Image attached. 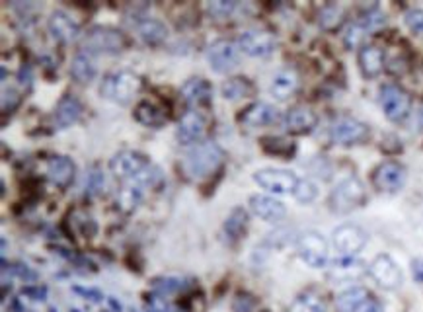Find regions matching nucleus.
I'll list each match as a JSON object with an SVG mask.
<instances>
[{
    "label": "nucleus",
    "instance_id": "f257e3e1",
    "mask_svg": "<svg viewBox=\"0 0 423 312\" xmlns=\"http://www.w3.org/2000/svg\"><path fill=\"white\" fill-rule=\"evenodd\" d=\"M225 162V150L211 140H203L193 148H189L188 155L181 160V168L191 179L209 178L219 170Z\"/></svg>",
    "mask_w": 423,
    "mask_h": 312
},
{
    "label": "nucleus",
    "instance_id": "f03ea898",
    "mask_svg": "<svg viewBox=\"0 0 423 312\" xmlns=\"http://www.w3.org/2000/svg\"><path fill=\"white\" fill-rule=\"evenodd\" d=\"M141 86V78L137 77L135 72H131V70H115V72H110V74L103 77L102 84H100V94L106 100L125 106L139 94Z\"/></svg>",
    "mask_w": 423,
    "mask_h": 312
},
{
    "label": "nucleus",
    "instance_id": "7ed1b4c3",
    "mask_svg": "<svg viewBox=\"0 0 423 312\" xmlns=\"http://www.w3.org/2000/svg\"><path fill=\"white\" fill-rule=\"evenodd\" d=\"M367 201V191L359 178H345L339 182L328 197V205L332 213L336 215H347L351 211L363 207V203Z\"/></svg>",
    "mask_w": 423,
    "mask_h": 312
},
{
    "label": "nucleus",
    "instance_id": "20e7f679",
    "mask_svg": "<svg viewBox=\"0 0 423 312\" xmlns=\"http://www.w3.org/2000/svg\"><path fill=\"white\" fill-rule=\"evenodd\" d=\"M127 47L125 35L115 28L96 26L88 31L82 41V49L88 55H118Z\"/></svg>",
    "mask_w": 423,
    "mask_h": 312
},
{
    "label": "nucleus",
    "instance_id": "39448f33",
    "mask_svg": "<svg viewBox=\"0 0 423 312\" xmlns=\"http://www.w3.org/2000/svg\"><path fill=\"white\" fill-rule=\"evenodd\" d=\"M254 182L261 189H266L269 194L285 195L295 194L298 186V176L291 170H281V168H264L254 174Z\"/></svg>",
    "mask_w": 423,
    "mask_h": 312
},
{
    "label": "nucleus",
    "instance_id": "423d86ee",
    "mask_svg": "<svg viewBox=\"0 0 423 312\" xmlns=\"http://www.w3.org/2000/svg\"><path fill=\"white\" fill-rule=\"evenodd\" d=\"M298 257L312 269H322L328 264V242L320 233H305L300 234L297 240Z\"/></svg>",
    "mask_w": 423,
    "mask_h": 312
},
{
    "label": "nucleus",
    "instance_id": "0eeeda50",
    "mask_svg": "<svg viewBox=\"0 0 423 312\" xmlns=\"http://www.w3.org/2000/svg\"><path fill=\"white\" fill-rule=\"evenodd\" d=\"M150 160L147 155H142L139 150H121L110 160V170L113 176L119 179H137L141 174L149 170Z\"/></svg>",
    "mask_w": 423,
    "mask_h": 312
},
{
    "label": "nucleus",
    "instance_id": "6e6552de",
    "mask_svg": "<svg viewBox=\"0 0 423 312\" xmlns=\"http://www.w3.org/2000/svg\"><path fill=\"white\" fill-rule=\"evenodd\" d=\"M371 135V129L367 125L359 121V119H353V117H339L332 123L329 129V137L336 145L342 147H351V145H359L365 143Z\"/></svg>",
    "mask_w": 423,
    "mask_h": 312
},
{
    "label": "nucleus",
    "instance_id": "1a4fd4ad",
    "mask_svg": "<svg viewBox=\"0 0 423 312\" xmlns=\"http://www.w3.org/2000/svg\"><path fill=\"white\" fill-rule=\"evenodd\" d=\"M240 47L236 45L235 41L228 39H217L213 41L209 49H207V61L211 65V69L219 74H225L228 70L238 67L240 62Z\"/></svg>",
    "mask_w": 423,
    "mask_h": 312
},
{
    "label": "nucleus",
    "instance_id": "9d476101",
    "mask_svg": "<svg viewBox=\"0 0 423 312\" xmlns=\"http://www.w3.org/2000/svg\"><path fill=\"white\" fill-rule=\"evenodd\" d=\"M380 106H383L386 119L402 121V119H406L410 109H412V98L400 86L386 84L380 90Z\"/></svg>",
    "mask_w": 423,
    "mask_h": 312
},
{
    "label": "nucleus",
    "instance_id": "9b49d317",
    "mask_svg": "<svg viewBox=\"0 0 423 312\" xmlns=\"http://www.w3.org/2000/svg\"><path fill=\"white\" fill-rule=\"evenodd\" d=\"M406 168L396 160L378 164L373 172V186L383 194H396L406 184Z\"/></svg>",
    "mask_w": 423,
    "mask_h": 312
},
{
    "label": "nucleus",
    "instance_id": "f8f14e48",
    "mask_svg": "<svg viewBox=\"0 0 423 312\" xmlns=\"http://www.w3.org/2000/svg\"><path fill=\"white\" fill-rule=\"evenodd\" d=\"M368 273L376 281L378 287L388 289V291L398 289L402 285V281H404L402 269L388 254H378L368 265Z\"/></svg>",
    "mask_w": 423,
    "mask_h": 312
},
{
    "label": "nucleus",
    "instance_id": "ddd939ff",
    "mask_svg": "<svg viewBox=\"0 0 423 312\" xmlns=\"http://www.w3.org/2000/svg\"><path fill=\"white\" fill-rule=\"evenodd\" d=\"M332 244L342 256L351 257L365 248L367 233L357 225H342L337 226L334 234H332Z\"/></svg>",
    "mask_w": 423,
    "mask_h": 312
},
{
    "label": "nucleus",
    "instance_id": "4468645a",
    "mask_svg": "<svg viewBox=\"0 0 423 312\" xmlns=\"http://www.w3.org/2000/svg\"><path fill=\"white\" fill-rule=\"evenodd\" d=\"M238 47H240V51L250 57H267L275 51L277 39L273 33L266 30H248L240 33Z\"/></svg>",
    "mask_w": 423,
    "mask_h": 312
},
{
    "label": "nucleus",
    "instance_id": "2eb2a0df",
    "mask_svg": "<svg viewBox=\"0 0 423 312\" xmlns=\"http://www.w3.org/2000/svg\"><path fill=\"white\" fill-rule=\"evenodd\" d=\"M205 133H207V121L199 111L189 109L181 116L180 123H178V131L176 137L181 145H193V143H203Z\"/></svg>",
    "mask_w": 423,
    "mask_h": 312
},
{
    "label": "nucleus",
    "instance_id": "dca6fc26",
    "mask_svg": "<svg viewBox=\"0 0 423 312\" xmlns=\"http://www.w3.org/2000/svg\"><path fill=\"white\" fill-rule=\"evenodd\" d=\"M250 209L256 217L266 223H279L287 217V207L271 195H252Z\"/></svg>",
    "mask_w": 423,
    "mask_h": 312
},
{
    "label": "nucleus",
    "instance_id": "f3484780",
    "mask_svg": "<svg viewBox=\"0 0 423 312\" xmlns=\"http://www.w3.org/2000/svg\"><path fill=\"white\" fill-rule=\"evenodd\" d=\"M316 125H318V116L305 106L289 109L285 116V129L291 135H308L316 129Z\"/></svg>",
    "mask_w": 423,
    "mask_h": 312
},
{
    "label": "nucleus",
    "instance_id": "a211bd4d",
    "mask_svg": "<svg viewBox=\"0 0 423 312\" xmlns=\"http://www.w3.org/2000/svg\"><path fill=\"white\" fill-rule=\"evenodd\" d=\"M277 117H279V111L275 106L266 104V101H256V104H252L244 109L242 113L238 116V121L248 125V127H264V125L275 123Z\"/></svg>",
    "mask_w": 423,
    "mask_h": 312
},
{
    "label": "nucleus",
    "instance_id": "6ab92c4d",
    "mask_svg": "<svg viewBox=\"0 0 423 312\" xmlns=\"http://www.w3.org/2000/svg\"><path fill=\"white\" fill-rule=\"evenodd\" d=\"M47 28L51 31V35L61 41V43H71L74 39L79 38L80 28L79 23L72 20L71 16L63 12V10H57L51 14L47 22Z\"/></svg>",
    "mask_w": 423,
    "mask_h": 312
},
{
    "label": "nucleus",
    "instance_id": "aec40b11",
    "mask_svg": "<svg viewBox=\"0 0 423 312\" xmlns=\"http://www.w3.org/2000/svg\"><path fill=\"white\" fill-rule=\"evenodd\" d=\"M47 176L57 187L67 189L74 182L77 166H74V162H72L69 156H55L47 164Z\"/></svg>",
    "mask_w": 423,
    "mask_h": 312
},
{
    "label": "nucleus",
    "instance_id": "412c9836",
    "mask_svg": "<svg viewBox=\"0 0 423 312\" xmlns=\"http://www.w3.org/2000/svg\"><path fill=\"white\" fill-rule=\"evenodd\" d=\"M357 61L365 78H376L384 70V53L380 47L363 45L357 53Z\"/></svg>",
    "mask_w": 423,
    "mask_h": 312
},
{
    "label": "nucleus",
    "instance_id": "4be33fe9",
    "mask_svg": "<svg viewBox=\"0 0 423 312\" xmlns=\"http://www.w3.org/2000/svg\"><path fill=\"white\" fill-rule=\"evenodd\" d=\"M181 98L191 106H207L213 100V86L205 78H189L181 86Z\"/></svg>",
    "mask_w": 423,
    "mask_h": 312
},
{
    "label": "nucleus",
    "instance_id": "5701e85b",
    "mask_svg": "<svg viewBox=\"0 0 423 312\" xmlns=\"http://www.w3.org/2000/svg\"><path fill=\"white\" fill-rule=\"evenodd\" d=\"M82 116V104L79 101L77 96L64 94L63 98L59 100L55 109V123L59 129H67L80 119Z\"/></svg>",
    "mask_w": 423,
    "mask_h": 312
},
{
    "label": "nucleus",
    "instance_id": "b1692460",
    "mask_svg": "<svg viewBox=\"0 0 423 312\" xmlns=\"http://www.w3.org/2000/svg\"><path fill=\"white\" fill-rule=\"evenodd\" d=\"M298 88V74L293 69H283L271 80L269 90L277 100H289L293 94L297 92Z\"/></svg>",
    "mask_w": 423,
    "mask_h": 312
},
{
    "label": "nucleus",
    "instance_id": "393cba45",
    "mask_svg": "<svg viewBox=\"0 0 423 312\" xmlns=\"http://www.w3.org/2000/svg\"><path fill=\"white\" fill-rule=\"evenodd\" d=\"M71 74L77 82H80V84H90L96 78V74H98L94 59L88 53H84V51L77 53L72 57Z\"/></svg>",
    "mask_w": 423,
    "mask_h": 312
},
{
    "label": "nucleus",
    "instance_id": "a878e982",
    "mask_svg": "<svg viewBox=\"0 0 423 312\" xmlns=\"http://www.w3.org/2000/svg\"><path fill=\"white\" fill-rule=\"evenodd\" d=\"M371 299H373V295L365 287H351L344 293H339L337 306L342 312H359Z\"/></svg>",
    "mask_w": 423,
    "mask_h": 312
},
{
    "label": "nucleus",
    "instance_id": "bb28decb",
    "mask_svg": "<svg viewBox=\"0 0 423 312\" xmlns=\"http://www.w3.org/2000/svg\"><path fill=\"white\" fill-rule=\"evenodd\" d=\"M133 116L141 125H145V127H154V129L162 127L166 121V116L162 113V109L158 108L157 104H152V101L149 100L139 101L137 108H135Z\"/></svg>",
    "mask_w": 423,
    "mask_h": 312
},
{
    "label": "nucleus",
    "instance_id": "cd10ccee",
    "mask_svg": "<svg viewBox=\"0 0 423 312\" xmlns=\"http://www.w3.org/2000/svg\"><path fill=\"white\" fill-rule=\"evenodd\" d=\"M248 223H250V215L244 207H235L228 213V217L225 218V233L230 240H238L242 238L246 230H248Z\"/></svg>",
    "mask_w": 423,
    "mask_h": 312
},
{
    "label": "nucleus",
    "instance_id": "c85d7f7f",
    "mask_svg": "<svg viewBox=\"0 0 423 312\" xmlns=\"http://www.w3.org/2000/svg\"><path fill=\"white\" fill-rule=\"evenodd\" d=\"M137 33H139V38H141L147 45H160L166 39V35H168V28H166L160 20L147 18V20H142V22L137 26Z\"/></svg>",
    "mask_w": 423,
    "mask_h": 312
},
{
    "label": "nucleus",
    "instance_id": "c756f323",
    "mask_svg": "<svg viewBox=\"0 0 423 312\" xmlns=\"http://www.w3.org/2000/svg\"><path fill=\"white\" fill-rule=\"evenodd\" d=\"M220 92L227 100H240V98H248L254 96L256 92V86L252 84V80L244 77H235L228 78L225 84L220 86Z\"/></svg>",
    "mask_w": 423,
    "mask_h": 312
},
{
    "label": "nucleus",
    "instance_id": "7c9ffc66",
    "mask_svg": "<svg viewBox=\"0 0 423 312\" xmlns=\"http://www.w3.org/2000/svg\"><path fill=\"white\" fill-rule=\"evenodd\" d=\"M142 184L131 179L125 187H121L118 194V207L123 213H133L137 209V205L141 203L142 199Z\"/></svg>",
    "mask_w": 423,
    "mask_h": 312
},
{
    "label": "nucleus",
    "instance_id": "2f4dec72",
    "mask_svg": "<svg viewBox=\"0 0 423 312\" xmlns=\"http://www.w3.org/2000/svg\"><path fill=\"white\" fill-rule=\"evenodd\" d=\"M328 303L316 291H306L300 296L295 299V303L291 304L289 312H326Z\"/></svg>",
    "mask_w": 423,
    "mask_h": 312
},
{
    "label": "nucleus",
    "instance_id": "473e14b6",
    "mask_svg": "<svg viewBox=\"0 0 423 312\" xmlns=\"http://www.w3.org/2000/svg\"><path fill=\"white\" fill-rule=\"evenodd\" d=\"M259 145L264 148V152L271 156H279V158H291L297 152V145L287 139H281V137H264L259 140Z\"/></svg>",
    "mask_w": 423,
    "mask_h": 312
},
{
    "label": "nucleus",
    "instance_id": "72a5a7b5",
    "mask_svg": "<svg viewBox=\"0 0 423 312\" xmlns=\"http://www.w3.org/2000/svg\"><path fill=\"white\" fill-rule=\"evenodd\" d=\"M318 22H320V28L326 31H334L337 30L342 22H344V10L336 4H329V6L322 8L320 18H318Z\"/></svg>",
    "mask_w": 423,
    "mask_h": 312
},
{
    "label": "nucleus",
    "instance_id": "f704fd0d",
    "mask_svg": "<svg viewBox=\"0 0 423 312\" xmlns=\"http://www.w3.org/2000/svg\"><path fill=\"white\" fill-rule=\"evenodd\" d=\"M293 195H295V199H297L298 203L308 205V203H312L314 199L318 197V186L314 184L312 179H300Z\"/></svg>",
    "mask_w": 423,
    "mask_h": 312
},
{
    "label": "nucleus",
    "instance_id": "c9c22d12",
    "mask_svg": "<svg viewBox=\"0 0 423 312\" xmlns=\"http://www.w3.org/2000/svg\"><path fill=\"white\" fill-rule=\"evenodd\" d=\"M367 35V30L359 23H351L344 33V43L347 49H355V47H359L363 43V39Z\"/></svg>",
    "mask_w": 423,
    "mask_h": 312
},
{
    "label": "nucleus",
    "instance_id": "e433bc0d",
    "mask_svg": "<svg viewBox=\"0 0 423 312\" xmlns=\"http://www.w3.org/2000/svg\"><path fill=\"white\" fill-rule=\"evenodd\" d=\"M207 10L213 18L217 20H222V18H228L236 10V2H230V0H217V2H209L207 4Z\"/></svg>",
    "mask_w": 423,
    "mask_h": 312
},
{
    "label": "nucleus",
    "instance_id": "4c0bfd02",
    "mask_svg": "<svg viewBox=\"0 0 423 312\" xmlns=\"http://www.w3.org/2000/svg\"><path fill=\"white\" fill-rule=\"evenodd\" d=\"M22 96L14 88H4L2 90V113H12L20 106Z\"/></svg>",
    "mask_w": 423,
    "mask_h": 312
},
{
    "label": "nucleus",
    "instance_id": "58836bf2",
    "mask_svg": "<svg viewBox=\"0 0 423 312\" xmlns=\"http://www.w3.org/2000/svg\"><path fill=\"white\" fill-rule=\"evenodd\" d=\"M384 23H386V16H384L380 10H376V8L375 10H371V12H367L365 18L361 20V26L367 31L378 30V28H383Z\"/></svg>",
    "mask_w": 423,
    "mask_h": 312
},
{
    "label": "nucleus",
    "instance_id": "ea45409f",
    "mask_svg": "<svg viewBox=\"0 0 423 312\" xmlns=\"http://www.w3.org/2000/svg\"><path fill=\"white\" fill-rule=\"evenodd\" d=\"M404 22L414 33H423V10L422 8H412L404 16Z\"/></svg>",
    "mask_w": 423,
    "mask_h": 312
},
{
    "label": "nucleus",
    "instance_id": "a19ab883",
    "mask_svg": "<svg viewBox=\"0 0 423 312\" xmlns=\"http://www.w3.org/2000/svg\"><path fill=\"white\" fill-rule=\"evenodd\" d=\"M254 306H256L254 296L246 295V293L242 295V293H240V295L235 299V303H232V311L235 312H250Z\"/></svg>",
    "mask_w": 423,
    "mask_h": 312
},
{
    "label": "nucleus",
    "instance_id": "79ce46f5",
    "mask_svg": "<svg viewBox=\"0 0 423 312\" xmlns=\"http://www.w3.org/2000/svg\"><path fill=\"white\" fill-rule=\"evenodd\" d=\"M103 186V176L102 172L100 170H94L88 174V179H86V187L94 194V191H98L100 187Z\"/></svg>",
    "mask_w": 423,
    "mask_h": 312
},
{
    "label": "nucleus",
    "instance_id": "37998d69",
    "mask_svg": "<svg viewBox=\"0 0 423 312\" xmlns=\"http://www.w3.org/2000/svg\"><path fill=\"white\" fill-rule=\"evenodd\" d=\"M412 272H414V279L417 283H423V260L422 257H417L412 262Z\"/></svg>",
    "mask_w": 423,
    "mask_h": 312
},
{
    "label": "nucleus",
    "instance_id": "c03bdc74",
    "mask_svg": "<svg viewBox=\"0 0 423 312\" xmlns=\"http://www.w3.org/2000/svg\"><path fill=\"white\" fill-rule=\"evenodd\" d=\"M18 78H20V84L22 86H30L32 84V69L24 65V67L20 69V74H18Z\"/></svg>",
    "mask_w": 423,
    "mask_h": 312
}]
</instances>
